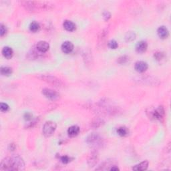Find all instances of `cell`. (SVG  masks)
<instances>
[{
  "mask_svg": "<svg viewBox=\"0 0 171 171\" xmlns=\"http://www.w3.org/2000/svg\"><path fill=\"white\" fill-rule=\"evenodd\" d=\"M1 170H23L25 169V163L19 156L5 158L0 164Z\"/></svg>",
  "mask_w": 171,
  "mask_h": 171,
  "instance_id": "6da1fadb",
  "label": "cell"
},
{
  "mask_svg": "<svg viewBox=\"0 0 171 171\" xmlns=\"http://www.w3.org/2000/svg\"><path fill=\"white\" fill-rule=\"evenodd\" d=\"M22 5L25 10L36 12L44 10H49L52 9L53 4L46 1H22Z\"/></svg>",
  "mask_w": 171,
  "mask_h": 171,
  "instance_id": "7a4b0ae2",
  "label": "cell"
},
{
  "mask_svg": "<svg viewBox=\"0 0 171 171\" xmlns=\"http://www.w3.org/2000/svg\"><path fill=\"white\" fill-rule=\"evenodd\" d=\"M86 142L90 147L93 148L95 150L101 148L104 144L102 137L96 133H92L88 136L86 139Z\"/></svg>",
  "mask_w": 171,
  "mask_h": 171,
  "instance_id": "3957f363",
  "label": "cell"
},
{
  "mask_svg": "<svg viewBox=\"0 0 171 171\" xmlns=\"http://www.w3.org/2000/svg\"><path fill=\"white\" fill-rule=\"evenodd\" d=\"M41 79L47 83L54 86L55 87L62 88L64 87V83L62 80L56 78V76H53L51 75H42Z\"/></svg>",
  "mask_w": 171,
  "mask_h": 171,
  "instance_id": "277c9868",
  "label": "cell"
},
{
  "mask_svg": "<svg viewBox=\"0 0 171 171\" xmlns=\"http://www.w3.org/2000/svg\"><path fill=\"white\" fill-rule=\"evenodd\" d=\"M56 124L52 121H48L43 126V134L46 137H50L55 132L56 130Z\"/></svg>",
  "mask_w": 171,
  "mask_h": 171,
  "instance_id": "5b68a950",
  "label": "cell"
},
{
  "mask_svg": "<svg viewBox=\"0 0 171 171\" xmlns=\"http://www.w3.org/2000/svg\"><path fill=\"white\" fill-rule=\"evenodd\" d=\"M42 94L46 98L50 100H56L59 98V94L58 92L50 88H44L42 90Z\"/></svg>",
  "mask_w": 171,
  "mask_h": 171,
  "instance_id": "8992f818",
  "label": "cell"
},
{
  "mask_svg": "<svg viewBox=\"0 0 171 171\" xmlns=\"http://www.w3.org/2000/svg\"><path fill=\"white\" fill-rule=\"evenodd\" d=\"M165 111L163 106H158L152 112V117L155 119L161 120L164 118Z\"/></svg>",
  "mask_w": 171,
  "mask_h": 171,
  "instance_id": "52a82bcc",
  "label": "cell"
},
{
  "mask_svg": "<svg viewBox=\"0 0 171 171\" xmlns=\"http://www.w3.org/2000/svg\"><path fill=\"white\" fill-rule=\"evenodd\" d=\"M98 158H99L98 155L96 151H94V152H93L91 154L88 160V164L89 165V167H94L95 165L98 163Z\"/></svg>",
  "mask_w": 171,
  "mask_h": 171,
  "instance_id": "ba28073f",
  "label": "cell"
},
{
  "mask_svg": "<svg viewBox=\"0 0 171 171\" xmlns=\"http://www.w3.org/2000/svg\"><path fill=\"white\" fill-rule=\"evenodd\" d=\"M61 49L62 52L65 54H70L74 50V45L70 41H65L62 44Z\"/></svg>",
  "mask_w": 171,
  "mask_h": 171,
  "instance_id": "9c48e42d",
  "label": "cell"
},
{
  "mask_svg": "<svg viewBox=\"0 0 171 171\" xmlns=\"http://www.w3.org/2000/svg\"><path fill=\"white\" fill-rule=\"evenodd\" d=\"M148 67H149L148 64L146 62H144V61L137 62L135 64V66L136 71H137L138 72H140V73H142V72H145V71L148 69Z\"/></svg>",
  "mask_w": 171,
  "mask_h": 171,
  "instance_id": "30bf717a",
  "label": "cell"
},
{
  "mask_svg": "<svg viewBox=\"0 0 171 171\" xmlns=\"http://www.w3.org/2000/svg\"><path fill=\"white\" fill-rule=\"evenodd\" d=\"M148 44L146 41H140L136 45V51L139 54L145 52L147 50Z\"/></svg>",
  "mask_w": 171,
  "mask_h": 171,
  "instance_id": "8fae6325",
  "label": "cell"
},
{
  "mask_svg": "<svg viewBox=\"0 0 171 171\" xmlns=\"http://www.w3.org/2000/svg\"><path fill=\"white\" fill-rule=\"evenodd\" d=\"M36 48L40 52L44 53V52H46L47 51H48V50H49L50 45L47 42L40 41L37 44Z\"/></svg>",
  "mask_w": 171,
  "mask_h": 171,
  "instance_id": "7c38bea8",
  "label": "cell"
},
{
  "mask_svg": "<svg viewBox=\"0 0 171 171\" xmlns=\"http://www.w3.org/2000/svg\"><path fill=\"white\" fill-rule=\"evenodd\" d=\"M157 33L159 38L161 39H166L168 38V36L169 35V32L167 28H166L164 25L159 27L157 30Z\"/></svg>",
  "mask_w": 171,
  "mask_h": 171,
  "instance_id": "4fadbf2b",
  "label": "cell"
},
{
  "mask_svg": "<svg viewBox=\"0 0 171 171\" xmlns=\"http://www.w3.org/2000/svg\"><path fill=\"white\" fill-rule=\"evenodd\" d=\"M80 127L78 126H76V125H74L69 127V128L68 129V134L70 137H74L78 135L80 132Z\"/></svg>",
  "mask_w": 171,
  "mask_h": 171,
  "instance_id": "5bb4252c",
  "label": "cell"
},
{
  "mask_svg": "<svg viewBox=\"0 0 171 171\" xmlns=\"http://www.w3.org/2000/svg\"><path fill=\"white\" fill-rule=\"evenodd\" d=\"M149 162H148L147 161H145L141 162V163L135 165V166L132 168V170H136V171L145 170L148 169V167H149Z\"/></svg>",
  "mask_w": 171,
  "mask_h": 171,
  "instance_id": "9a60e30c",
  "label": "cell"
},
{
  "mask_svg": "<svg viewBox=\"0 0 171 171\" xmlns=\"http://www.w3.org/2000/svg\"><path fill=\"white\" fill-rule=\"evenodd\" d=\"M63 26L68 32H73L76 30L75 24L70 20H65L63 23Z\"/></svg>",
  "mask_w": 171,
  "mask_h": 171,
  "instance_id": "2e32d148",
  "label": "cell"
},
{
  "mask_svg": "<svg viewBox=\"0 0 171 171\" xmlns=\"http://www.w3.org/2000/svg\"><path fill=\"white\" fill-rule=\"evenodd\" d=\"M2 54L5 58L7 59H11L12 58L13 54V50L11 49L10 47L8 46H5L2 50Z\"/></svg>",
  "mask_w": 171,
  "mask_h": 171,
  "instance_id": "e0dca14e",
  "label": "cell"
},
{
  "mask_svg": "<svg viewBox=\"0 0 171 171\" xmlns=\"http://www.w3.org/2000/svg\"><path fill=\"white\" fill-rule=\"evenodd\" d=\"M0 72H1V74L4 76H9L11 75L13 72L12 68L8 66H2L0 69Z\"/></svg>",
  "mask_w": 171,
  "mask_h": 171,
  "instance_id": "ac0fdd59",
  "label": "cell"
},
{
  "mask_svg": "<svg viewBox=\"0 0 171 171\" xmlns=\"http://www.w3.org/2000/svg\"><path fill=\"white\" fill-rule=\"evenodd\" d=\"M117 133L120 136H126L129 135V130L125 126L119 127L117 130Z\"/></svg>",
  "mask_w": 171,
  "mask_h": 171,
  "instance_id": "d6986e66",
  "label": "cell"
},
{
  "mask_svg": "<svg viewBox=\"0 0 171 171\" xmlns=\"http://www.w3.org/2000/svg\"><path fill=\"white\" fill-rule=\"evenodd\" d=\"M39 28H40V25H39V23L37 22L33 21L30 25V30L32 32H37L38 31H39Z\"/></svg>",
  "mask_w": 171,
  "mask_h": 171,
  "instance_id": "ffe728a7",
  "label": "cell"
},
{
  "mask_svg": "<svg viewBox=\"0 0 171 171\" xmlns=\"http://www.w3.org/2000/svg\"><path fill=\"white\" fill-rule=\"evenodd\" d=\"M136 39V33L134 32H128L125 36V39L127 42H130Z\"/></svg>",
  "mask_w": 171,
  "mask_h": 171,
  "instance_id": "44dd1931",
  "label": "cell"
},
{
  "mask_svg": "<svg viewBox=\"0 0 171 171\" xmlns=\"http://www.w3.org/2000/svg\"><path fill=\"white\" fill-rule=\"evenodd\" d=\"M154 57H155L156 60H157L158 62H161L162 59H164L165 58V55L163 52H158L155 53V54H154Z\"/></svg>",
  "mask_w": 171,
  "mask_h": 171,
  "instance_id": "7402d4cb",
  "label": "cell"
},
{
  "mask_svg": "<svg viewBox=\"0 0 171 171\" xmlns=\"http://www.w3.org/2000/svg\"><path fill=\"white\" fill-rule=\"evenodd\" d=\"M108 35V32L106 30H102V32L100 33V35L98 36V40L100 42H102L105 40V39L107 37Z\"/></svg>",
  "mask_w": 171,
  "mask_h": 171,
  "instance_id": "603a6c76",
  "label": "cell"
},
{
  "mask_svg": "<svg viewBox=\"0 0 171 171\" xmlns=\"http://www.w3.org/2000/svg\"><path fill=\"white\" fill-rule=\"evenodd\" d=\"M108 47H109L110 49H116L118 47V44L117 42L114 39H112V40H110L109 42H108Z\"/></svg>",
  "mask_w": 171,
  "mask_h": 171,
  "instance_id": "cb8c5ba5",
  "label": "cell"
},
{
  "mask_svg": "<svg viewBox=\"0 0 171 171\" xmlns=\"http://www.w3.org/2000/svg\"><path fill=\"white\" fill-rule=\"evenodd\" d=\"M128 61H129V58L126 56H122L118 59V62L120 64H126Z\"/></svg>",
  "mask_w": 171,
  "mask_h": 171,
  "instance_id": "d4e9b609",
  "label": "cell"
},
{
  "mask_svg": "<svg viewBox=\"0 0 171 171\" xmlns=\"http://www.w3.org/2000/svg\"><path fill=\"white\" fill-rule=\"evenodd\" d=\"M9 106L6 103H4V102H1V104H0V109H1V112H7V111L9 110Z\"/></svg>",
  "mask_w": 171,
  "mask_h": 171,
  "instance_id": "484cf974",
  "label": "cell"
},
{
  "mask_svg": "<svg viewBox=\"0 0 171 171\" xmlns=\"http://www.w3.org/2000/svg\"><path fill=\"white\" fill-rule=\"evenodd\" d=\"M60 160L62 163L64 164H68L71 161V158L68 156H62L60 158Z\"/></svg>",
  "mask_w": 171,
  "mask_h": 171,
  "instance_id": "4316f807",
  "label": "cell"
},
{
  "mask_svg": "<svg viewBox=\"0 0 171 171\" xmlns=\"http://www.w3.org/2000/svg\"><path fill=\"white\" fill-rule=\"evenodd\" d=\"M7 32V28L4 25L1 24L0 25V36L1 37L4 36Z\"/></svg>",
  "mask_w": 171,
  "mask_h": 171,
  "instance_id": "83f0119b",
  "label": "cell"
},
{
  "mask_svg": "<svg viewBox=\"0 0 171 171\" xmlns=\"http://www.w3.org/2000/svg\"><path fill=\"white\" fill-rule=\"evenodd\" d=\"M111 18V14L108 11H105L103 12V18L105 21H108Z\"/></svg>",
  "mask_w": 171,
  "mask_h": 171,
  "instance_id": "f1b7e54d",
  "label": "cell"
},
{
  "mask_svg": "<svg viewBox=\"0 0 171 171\" xmlns=\"http://www.w3.org/2000/svg\"><path fill=\"white\" fill-rule=\"evenodd\" d=\"M33 117V115L32 113L30 112H25L24 114V118L25 120H32V118Z\"/></svg>",
  "mask_w": 171,
  "mask_h": 171,
  "instance_id": "f546056e",
  "label": "cell"
},
{
  "mask_svg": "<svg viewBox=\"0 0 171 171\" xmlns=\"http://www.w3.org/2000/svg\"><path fill=\"white\" fill-rule=\"evenodd\" d=\"M110 170H119V168L118 167H116V166H114L112 167L111 169H110Z\"/></svg>",
  "mask_w": 171,
  "mask_h": 171,
  "instance_id": "4dcf8cb0",
  "label": "cell"
}]
</instances>
